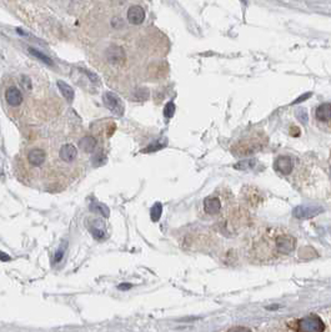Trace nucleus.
Instances as JSON below:
<instances>
[{"label": "nucleus", "instance_id": "1", "mask_svg": "<svg viewBox=\"0 0 331 332\" xmlns=\"http://www.w3.org/2000/svg\"><path fill=\"white\" fill-rule=\"evenodd\" d=\"M296 239L289 231L279 227H266L255 242L258 251L271 249L276 255L286 256L295 250Z\"/></svg>", "mask_w": 331, "mask_h": 332}, {"label": "nucleus", "instance_id": "2", "mask_svg": "<svg viewBox=\"0 0 331 332\" xmlns=\"http://www.w3.org/2000/svg\"><path fill=\"white\" fill-rule=\"evenodd\" d=\"M231 198H229L223 190H219L206 196L202 201V209L209 217L221 216L228 210Z\"/></svg>", "mask_w": 331, "mask_h": 332}, {"label": "nucleus", "instance_id": "3", "mask_svg": "<svg viewBox=\"0 0 331 332\" xmlns=\"http://www.w3.org/2000/svg\"><path fill=\"white\" fill-rule=\"evenodd\" d=\"M314 124L321 132L331 134V101L316 106L314 110Z\"/></svg>", "mask_w": 331, "mask_h": 332}, {"label": "nucleus", "instance_id": "4", "mask_svg": "<svg viewBox=\"0 0 331 332\" xmlns=\"http://www.w3.org/2000/svg\"><path fill=\"white\" fill-rule=\"evenodd\" d=\"M299 332H324V324L318 316L310 315L305 319L300 320L298 324Z\"/></svg>", "mask_w": 331, "mask_h": 332}, {"label": "nucleus", "instance_id": "5", "mask_svg": "<svg viewBox=\"0 0 331 332\" xmlns=\"http://www.w3.org/2000/svg\"><path fill=\"white\" fill-rule=\"evenodd\" d=\"M103 99L106 108L112 111V113H114L115 115L122 116L124 114V104L120 100L119 96L115 95L114 93H106Z\"/></svg>", "mask_w": 331, "mask_h": 332}, {"label": "nucleus", "instance_id": "6", "mask_svg": "<svg viewBox=\"0 0 331 332\" xmlns=\"http://www.w3.org/2000/svg\"><path fill=\"white\" fill-rule=\"evenodd\" d=\"M274 168L281 175H290L294 169V161L290 156H279L274 162Z\"/></svg>", "mask_w": 331, "mask_h": 332}, {"label": "nucleus", "instance_id": "7", "mask_svg": "<svg viewBox=\"0 0 331 332\" xmlns=\"http://www.w3.org/2000/svg\"><path fill=\"white\" fill-rule=\"evenodd\" d=\"M106 58H108L109 63L113 65H122L124 64L125 59H127V54H125L124 49L119 47H113L106 52Z\"/></svg>", "mask_w": 331, "mask_h": 332}, {"label": "nucleus", "instance_id": "8", "mask_svg": "<svg viewBox=\"0 0 331 332\" xmlns=\"http://www.w3.org/2000/svg\"><path fill=\"white\" fill-rule=\"evenodd\" d=\"M28 161L33 166H42L47 160V152L43 149H31L28 152Z\"/></svg>", "mask_w": 331, "mask_h": 332}, {"label": "nucleus", "instance_id": "9", "mask_svg": "<svg viewBox=\"0 0 331 332\" xmlns=\"http://www.w3.org/2000/svg\"><path fill=\"white\" fill-rule=\"evenodd\" d=\"M145 19V10L139 5H134L128 10V20L129 23L134 25H139L144 21Z\"/></svg>", "mask_w": 331, "mask_h": 332}, {"label": "nucleus", "instance_id": "10", "mask_svg": "<svg viewBox=\"0 0 331 332\" xmlns=\"http://www.w3.org/2000/svg\"><path fill=\"white\" fill-rule=\"evenodd\" d=\"M5 100L10 106H19L23 101V94L18 88L11 86L5 91Z\"/></svg>", "mask_w": 331, "mask_h": 332}, {"label": "nucleus", "instance_id": "11", "mask_svg": "<svg viewBox=\"0 0 331 332\" xmlns=\"http://www.w3.org/2000/svg\"><path fill=\"white\" fill-rule=\"evenodd\" d=\"M60 157L63 159V161L65 162H71L76 159L78 156V150L74 145L71 144H66L60 149Z\"/></svg>", "mask_w": 331, "mask_h": 332}, {"label": "nucleus", "instance_id": "12", "mask_svg": "<svg viewBox=\"0 0 331 332\" xmlns=\"http://www.w3.org/2000/svg\"><path fill=\"white\" fill-rule=\"evenodd\" d=\"M321 209L318 207V209H314V207H298V209L294 211V215H295L298 219H308V217H313L315 215L320 214Z\"/></svg>", "mask_w": 331, "mask_h": 332}, {"label": "nucleus", "instance_id": "13", "mask_svg": "<svg viewBox=\"0 0 331 332\" xmlns=\"http://www.w3.org/2000/svg\"><path fill=\"white\" fill-rule=\"evenodd\" d=\"M96 145H98V141L91 136H85L79 141V147L84 152H93L96 149Z\"/></svg>", "mask_w": 331, "mask_h": 332}, {"label": "nucleus", "instance_id": "14", "mask_svg": "<svg viewBox=\"0 0 331 332\" xmlns=\"http://www.w3.org/2000/svg\"><path fill=\"white\" fill-rule=\"evenodd\" d=\"M90 232L96 240H103L105 239L106 232L105 229H104V225L99 221H94L90 226Z\"/></svg>", "mask_w": 331, "mask_h": 332}, {"label": "nucleus", "instance_id": "15", "mask_svg": "<svg viewBox=\"0 0 331 332\" xmlns=\"http://www.w3.org/2000/svg\"><path fill=\"white\" fill-rule=\"evenodd\" d=\"M58 88H59L60 93L63 94V96H64L67 101H71L72 99H74V90H72V88L69 85V84L59 80V81H58Z\"/></svg>", "mask_w": 331, "mask_h": 332}, {"label": "nucleus", "instance_id": "16", "mask_svg": "<svg viewBox=\"0 0 331 332\" xmlns=\"http://www.w3.org/2000/svg\"><path fill=\"white\" fill-rule=\"evenodd\" d=\"M29 53H30L31 55H33V57H35V58H38V59L39 60H42L43 63H45V64L47 65H54V63H53V60L50 59L49 57H47V55L44 54V53H42V52H39V50H36V49H34V48H29Z\"/></svg>", "mask_w": 331, "mask_h": 332}, {"label": "nucleus", "instance_id": "17", "mask_svg": "<svg viewBox=\"0 0 331 332\" xmlns=\"http://www.w3.org/2000/svg\"><path fill=\"white\" fill-rule=\"evenodd\" d=\"M161 211H163V209H161V203L158 202V203H155L153 207H151L150 215H151V219H153V221H158V220L160 219Z\"/></svg>", "mask_w": 331, "mask_h": 332}, {"label": "nucleus", "instance_id": "18", "mask_svg": "<svg viewBox=\"0 0 331 332\" xmlns=\"http://www.w3.org/2000/svg\"><path fill=\"white\" fill-rule=\"evenodd\" d=\"M174 113H175V105L173 103L166 104L165 109H164V115H165V118H171L174 115Z\"/></svg>", "mask_w": 331, "mask_h": 332}, {"label": "nucleus", "instance_id": "19", "mask_svg": "<svg viewBox=\"0 0 331 332\" xmlns=\"http://www.w3.org/2000/svg\"><path fill=\"white\" fill-rule=\"evenodd\" d=\"M21 85H23V88L25 89V90H30L31 89L30 79H28L26 76H23V79H21Z\"/></svg>", "mask_w": 331, "mask_h": 332}, {"label": "nucleus", "instance_id": "20", "mask_svg": "<svg viewBox=\"0 0 331 332\" xmlns=\"http://www.w3.org/2000/svg\"><path fill=\"white\" fill-rule=\"evenodd\" d=\"M64 253H65V247H60L59 250H58V253L55 254V263H59L60 260H62L63 259V255H64Z\"/></svg>", "mask_w": 331, "mask_h": 332}, {"label": "nucleus", "instance_id": "21", "mask_svg": "<svg viewBox=\"0 0 331 332\" xmlns=\"http://www.w3.org/2000/svg\"><path fill=\"white\" fill-rule=\"evenodd\" d=\"M229 332H251L249 329H245V327H235V329H231Z\"/></svg>", "mask_w": 331, "mask_h": 332}, {"label": "nucleus", "instance_id": "22", "mask_svg": "<svg viewBox=\"0 0 331 332\" xmlns=\"http://www.w3.org/2000/svg\"><path fill=\"white\" fill-rule=\"evenodd\" d=\"M0 260L9 261V260H10V258H9V256L6 255V254H4V253H1V251H0Z\"/></svg>", "mask_w": 331, "mask_h": 332}, {"label": "nucleus", "instance_id": "23", "mask_svg": "<svg viewBox=\"0 0 331 332\" xmlns=\"http://www.w3.org/2000/svg\"><path fill=\"white\" fill-rule=\"evenodd\" d=\"M120 288H123V290H125V288H128V287H130V285H120L119 286Z\"/></svg>", "mask_w": 331, "mask_h": 332}, {"label": "nucleus", "instance_id": "24", "mask_svg": "<svg viewBox=\"0 0 331 332\" xmlns=\"http://www.w3.org/2000/svg\"><path fill=\"white\" fill-rule=\"evenodd\" d=\"M329 174H330V179H331V164H330V168H329Z\"/></svg>", "mask_w": 331, "mask_h": 332}, {"label": "nucleus", "instance_id": "25", "mask_svg": "<svg viewBox=\"0 0 331 332\" xmlns=\"http://www.w3.org/2000/svg\"><path fill=\"white\" fill-rule=\"evenodd\" d=\"M0 174H1V168H0Z\"/></svg>", "mask_w": 331, "mask_h": 332}]
</instances>
